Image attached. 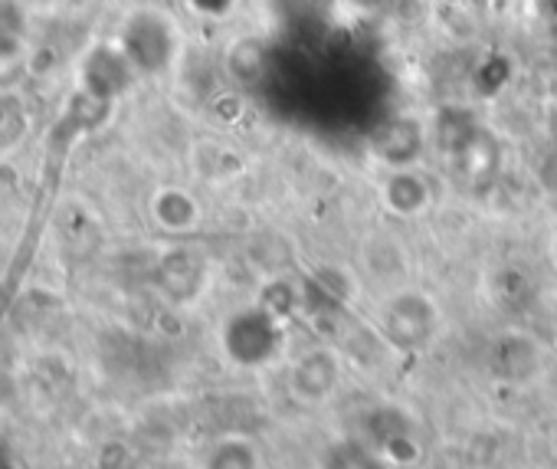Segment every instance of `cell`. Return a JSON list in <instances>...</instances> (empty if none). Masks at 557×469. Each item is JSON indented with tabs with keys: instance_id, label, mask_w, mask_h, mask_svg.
Listing matches in <instances>:
<instances>
[{
	"instance_id": "7c38bea8",
	"label": "cell",
	"mask_w": 557,
	"mask_h": 469,
	"mask_svg": "<svg viewBox=\"0 0 557 469\" xmlns=\"http://www.w3.org/2000/svg\"><path fill=\"white\" fill-rule=\"evenodd\" d=\"M554 257H557V240H554Z\"/></svg>"
},
{
	"instance_id": "30bf717a",
	"label": "cell",
	"mask_w": 557,
	"mask_h": 469,
	"mask_svg": "<svg viewBox=\"0 0 557 469\" xmlns=\"http://www.w3.org/2000/svg\"><path fill=\"white\" fill-rule=\"evenodd\" d=\"M537 4H541V11H544L547 17L557 21V0H537Z\"/></svg>"
},
{
	"instance_id": "6da1fadb",
	"label": "cell",
	"mask_w": 557,
	"mask_h": 469,
	"mask_svg": "<svg viewBox=\"0 0 557 469\" xmlns=\"http://www.w3.org/2000/svg\"><path fill=\"white\" fill-rule=\"evenodd\" d=\"M223 351L236 368H262L283 348V319H275L265 306H249L223 322Z\"/></svg>"
},
{
	"instance_id": "8fae6325",
	"label": "cell",
	"mask_w": 557,
	"mask_h": 469,
	"mask_svg": "<svg viewBox=\"0 0 557 469\" xmlns=\"http://www.w3.org/2000/svg\"><path fill=\"white\" fill-rule=\"evenodd\" d=\"M0 469H14V466L11 462H0Z\"/></svg>"
},
{
	"instance_id": "8992f818",
	"label": "cell",
	"mask_w": 557,
	"mask_h": 469,
	"mask_svg": "<svg viewBox=\"0 0 557 469\" xmlns=\"http://www.w3.org/2000/svg\"><path fill=\"white\" fill-rule=\"evenodd\" d=\"M200 469H262V453L256 440L243 433H223L207 446Z\"/></svg>"
},
{
	"instance_id": "7a4b0ae2",
	"label": "cell",
	"mask_w": 557,
	"mask_h": 469,
	"mask_svg": "<svg viewBox=\"0 0 557 469\" xmlns=\"http://www.w3.org/2000/svg\"><path fill=\"white\" fill-rule=\"evenodd\" d=\"M436 322H440V312H436L433 299L410 289V293H397L387 299L384 316H381V332L394 348L413 355L433 342Z\"/></svg>"
},
{
	"instance_id": "5b68a950",
	"label": "cell",
	"mask_w": 557,
	"mask_h": 469,
	"mask_svg": "<svg viewBox=\"0 0 557 469\" xmlns=\"http://www.w3.org/2000/svg\"><path fill=\"white\" fill-rule=\"evenodd\" d=\"M384 203L397 217H417L430 203V184L413 168H397L384 184Z\"/></svg>"
},
{
	"instance_id": "277c9868",
	"label": "cell",
	"mask_w": 557,
	"mask_h": 469,
	"mask_svg": "<svg viewBox=\"0 0 557 469\" xmlns=\"http://www.w3.org/2000/svg\"><path fill=\"white\" fill-rule=\"evenodd\" d=\"M171 53H174V40H171V27L154 17V14H141L128 24V34H125V57L132 66L138 70H148V73H158L171 63Z\"/></svg>"
},
{
	"instance_id": "9c48e42d",
	"label": "cell",
	"mask_w": 557,
	"mask_h": 469,
	"mask_svg": "<svg viewBox=\"0 0 557 469\" xmlns=\"http://www.w3.org/2000/svg\"><path fill=\"white\" fill-rule=\"evenodd\" d=\"M194 8L203 14H226L233 8V0H194Z\"/></svg>"
},
{
	"instance_id": "52a82bcc",
	"label": "cell",
	"mask_w": 557,
	"mask_h": 469,
	"mask_svg": "<svg viewBox=\"0 0 557 469\" xmlns=\"http://www.w3.org/2000/svg\"><path fill=\"white\" fill-rule=\"evenodd\" d=\"M319 469H387V459L368 440L345 436L322 449Z\"/></svg>"
},
{
	"instance_id": "ba28073f",
	"label": "cell",
	"mask_w": 557,
	"mask_h": 469,
	"mask_svg": "<svg viewBox=\"0 0 557 469\" xmlns=\"http://www.w3.org/2000/svg\"><path fill=\"white\" fill-rule=\"evenodd\" d=\"M151 213L154 220L171 230V233H184V230H194V223L200 220V210H197V200L181 190V187H164L154 194L151 200Z\"/></svg>"
},
{
	"instance_id": "3957f363",
	"label": "cell",
	"mask_w": 557,
	"mask_h": 469,
	"mask_svg": "<svg viewBox=\"0 0 557 469\" xmlns=\"http://www.w3.org/2000/svg\"><path fill=\"white\" fill-rule=\"evenodd\" d=\"M338 384H342V355L335 348H312L289 371V397L302 407L325 404Z\"/></svg>"
}]
</instances>
